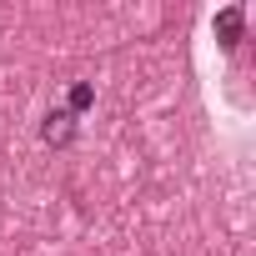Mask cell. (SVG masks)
Segmentation results:
<instances>
[{"mask_svg": "<svg viewBox=\"0 0 256 256\" xmlns=\"http://www.w3.org/2000/svg\"><path fill=\"white\" fill-rule=\"evenodd\" d=\"M211 30H216V46L231 56L241 40H246V6H226V10H216V20H211Z\"/></svg>", "mask_w": 256, "mask_h": 256, "instance_id": "6da1fadb", "label": "cell"}, {"mask_svg": "<svg viewBox=\"0 0 256 256\" xmlns=\"http://www.w3.org/2000/svg\"><path fill=\"white\" fill-rule=\"evenodd\" d=\"M40 141H46V146H70V141H76V116H70L66 106L40 120Z\"/></svg>", "mask_w": 256, "mask_h": 256, "instance_id": "7a4b0ae2", "label": "cell"}, {"mask_svg": "<svg viewBox=\"0 0 256 256\" xmlns=\"http://www.w3.org/2000/svg\"><path fill=\"white\" fill-rule=\"evenodd\" d=\"M90 106H96V86L76 80V86H70V96H66V110H70V116H80V110H90Z\"/></svg>", "mask_w": 256, "mask_h": 256, "instance_id": "3957f363", "label": "cell"}]
</instances>
